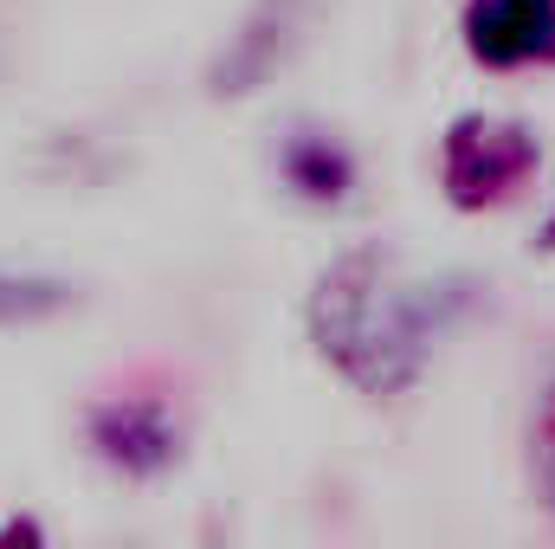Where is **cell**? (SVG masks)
<instances>
[{
  "mask_svg": "<svg viewBox=\"0 0 555 549\" xmlns=\"http://www.w3.org/2000/svg\"><path fill=\"white\" fill-rule=\"evenodd\" d=\"M13 537H20V544H39V524H7L0 544H13Z\"/></svg>",
  "mask_w": 555,
  "mask_h": 549,
  "instance_id": "obj_9",
  "label": "cell"
},
{
  "mask_svg": "<svg viewBox=\"0 0 555 549\" xmlns=\"http://www.w3.org/2000/svg\"><path fill=\"white\" fill-rule=\"evenodd\" d=\"M537 155H543V142L530 124L472 111L439 137V188L459 214H485L537 175Z\"/></svg>",
  "mask_w": 555,
  "mask_h": 549,
  "instance_id": "obj_2",
  "label": "cell"
},
{
  "mask_svg": "<svg viewBox=\"0 0 555 549\" xmlns=\"http://www.w3.org/2000/svg\"><path fill=\"white\" fill-rule=\"evenodd\" d=\"M459 33L485 72L555 65V0H465Z\"/></svg>",
  "mask_w": 555,
  "mask_h": 549,
  "instance_id": "obj_4",
  "label": "cell"
},
{
  "mask_svg": "<svg viewBox=\"0 0 555 549\" xmlns=\"http://www.w3.org/2000/svg\"><path fill=\"white\" fill-rule=\"evenodd\" d=\"M317 7H323V0H253L246 20L227 33V46H220L214 65H207V98L240 104V98L266 91L278 72L304 52V39H310V26H317Z\"/></svg>",
  "mask_w": 555,
  "mask_h": 549,
  "instance_id": "obj_3",
  "label": "cell"
},
{
  "mask_svg": "<svg viewBox=\"0 0 555 549\" xmlns=\"http://www.w3.org/2000/svg\"><path fill=\"white\" fill-rule=\"evenodd\" d=\"M537 246H543V253H555V207H550V220L537 227Z\"/></svg>",
  "mask_w": 555,
  "mask_h": 549,
  "instance_id": "obj_10",
  "label": "cell"
},
{
  "mask_svg": "<svg viewBox=\"0 0 555 549\" xmlns=\"http://www.w3.org/2000/svg\"><path fill=\"white\" fill-rule=\"evenodd\" d=\"M472 297L478 284L465 272H414L388 246H349L317 272L304 323L317 356L356 395L395 401L433 369V349L472 310Z\"/></svg>",
  "mask_w": 555,
  "mask_h": 549,
  "instance_id": "obj_1",
  "label": "cell"
},
{
  "mask_svg": "<svg viewBox=\"0 0 555 549\" xmlns=\"http://www.w3.org/2000/svg\"><path fill=\"white\" fill-rule=\"evenodd\" d=\"M85 433H91L98 459L117 465V472H130V478H155V472H168V465L181 459V426H175V413L162 408V401H149V395L98 401L91 420H85Z\"/></svg>",
  "mask_w": 555,
  "mask_h": 549,
  "instance_id": "obj_5",
  "label": "cell"
},
{
  "mask_svg": "<svg viewBox=\"0 0 555 549\" xmlns=\"http://www.w3.org/2000/svg\"><path fill=\"white\" fill-rule=\"evenodd\" d=\"M278 175H284L291 194L330 207V201H343L356 188V155L330 137V130H291L284 149H278Z\"/></svg>",
  "mask_w": 555,
  "mask_h": 549,
  "instance_id": "obj_6",
  "label": "cell"
},
{
  "mask_svg": "<svg viewBox=\"0 0 555 549\" xmlns=\"http://www.w3.org/2000/svg\"><path fill=\"white\" fill-rule=\"evenodd\" d=\"M78 304V284L52 272H13L0 266V330H26V323H46L59 310Z\"/></svg>",
  "mask_w": 555,
  "mask_h": 549,
  "instance_id": "obj_8",
  "label": "cell"
},
{
  "mask_svg": "<svg viewBox=\"0 0 555 549\" xmlns=\"http://www.w3.org/2000/svg\"><path fill=\"white\" fill-rule=\"evenodd\" d=\"M524 478H530V505L555 518V356L543 362L537 401H530V433H524Z\"/></svg>",
  "mask_w": 555,
  "mask_h": 549,
  "instance_id": "obj_7",
  "label": "cell"
}]
</instances>
